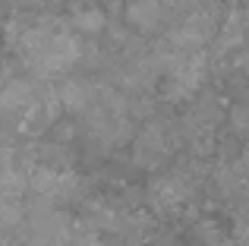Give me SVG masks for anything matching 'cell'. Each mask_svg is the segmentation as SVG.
I'll use <instances>...</instances> for the list:
<instances>
[{"mask_svg": "<svg viewBox=\"0 0 249 246\" xmlns=\"http://www.w3.org/2000/svg\"><path fill=\"white\" fill-rule=\"evenodd\" d=\"M29 190L48 205H70L82 199L85 180L76 171H57V167L35 164L29 171Z\"/></svg>", "mask_w": 249, "mask_h": 246, "instance_id": "obj_1", "label": "cell"}, {"mask_svg": "<svg viewBox=\"0 0 249 246\" xmlns=\"http://www.w3.org/2000/svg\"><path fill=\"white\" fill-rule=\"evenodd\" d=\"M177 136H174V123L152 117L145 120V126L139 129V136L133 139V164L142 171H155L167 161V155L174 152Z\"/></svg>", "mask_w": 249, "mask_h": 246, "instance_id": "obj_2", "label": "cell"}, {"mask_svg": "<svg viewBox=\"0 0 249 246\" xmlns=\"http://www.w3.org/2000/svg\"><path fill=\"white\" fill-rule=\"evenodd\" d=\"M73 221H70L67 211H60L57 205H48L38 199L29 209L25 218V240L32 246H67Z\"/></svg>", "mask_w": 249, "mask_h": 246, "instance_id": "obj_3", "label": "cell"}, {"mask_svg": "<svg viewBox=\"0 0 249 246\" xmlns=\"http://www.w3.org/2000/svg\"><path fill=\"white\" fill-rule=\"evenodd\" d=\"M189 199H193V180H189V174H183V171H170V174L158 177L152 186H148V202H152L158 211H164V215L183 209Z\"/></svg>", "mask_w": 249, "mask_h": 246, "instance_id": "obj_4", "label": "cell"}, {"mask_svg": "<svg viewBox=\"0 0 249 246\" xmlns=\"http://www.w3.org/2000/svg\"><path fill=\"white\" fill-rule=\"evenodd\" d=\"M35 95H38V86L29 82V79H22V76L3 82V86H0V120L16 126V123L22 120V114L35 105Z\"/></svg>", "mask_w": 249, "mask_h": 246, "instance_id": "obj_5", "label": "cell"}, {"mask_svg": "<svg viewBox=\"0 0 249 246\" xmlns=\"http://www.w3.org/2000/svg\"><path fill=\"white\" fill-rule=\"evenodd\" d=\"M167 6L164 0H126V22L142 35H152L164 25Z\"/></svg>", "mask_w": 249, "mask_h": 246, "instance_id": "obj_6", "label": "cell"}, {"mask_svg": "<svg viewBox=\"0 0 249 246\" xmlns=\"http://www.w3.org/2000/svg\"><path fill=\"white\" fill-rule=\"evenodd\" d=\"M95 92L98 86L91 79H76V76H67V79L57 86V101H60L63 111L70 114H82L91 107V101H95Z\"/></svg>", "mask_w": 249, "mask_h": 246, "instance_id": "obj_7", "label": "cell"}, {"mask_svg": "<svg viewBox=\"0 0 249 246\" xmlns=\"http://www.w3.org/2000/svg\"><path fill=\"white\" fill-rule=\"evenodd\" d=\"M67 19H70V29H76L85 38L101 35V32L107 29V13H104L101 6H76Z\"/></svg>", "mask_w": 249, "mask_h": 246, "instance_id": "obj_8", "label": "cell"}, {"mask_svg": "<svg viewBox=\"0 0 249 246\" xmlns=\"http://www.w3.org/2000/svg\"><path fill=\"white\" fill-rule=\"evenodd\" d=\"M227 120H231V129H233L237 136H249V101L233 105L231 114H227Z\"/></svg>", "mask_w": 249, "mask_h": 246, "instance_id": "obj_9", "label": "cell"}]
</instances>
